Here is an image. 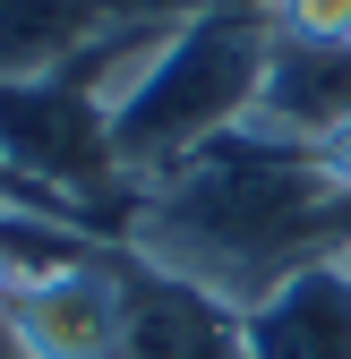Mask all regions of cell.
Returning a JSON list of instances; mask_svg holds the SVG:
<instances>
[{"label": "cell", "mask_w": 351, "mask_h": 359, "mask_svg": "<svg viewBox=\"0 0 351 359\" xmlns=\"http://www.w3.org/2000/svg\"><path fill=\"white\" fill-rule=\"evenodd\" d=\"M274 26H283V18H274ZM249 128L274 137V146H300V154L343 146V137H351V34H291V26H283Z\"/></svg>", "instance_id": "4"}, {"label": "cell", "mask_w": 351, "mask_h": 359, "mask_svg": "<svg viewBox=\"0 0 351 359\" xmlns=\"http://www.w3.org/2000/svg\"><path fill=\"white\" fill-rule=\"evenodd\" d=\"M0 359H26V351H18V334H9V325H0Z\"/></svg>", "instance_id": "8"}, {"label": "cell", "mask_w": 351, "mask_h": 359, "mask_svg": "<svg viewBox=\"0 0 351 359\" xmlns=\"http://www.w3.org/2000/svg\"><path fill=\"white\" fill-rule=\"evenodd\" d=\"M326 163H334V171L351 180V137H343V146H326Z\"/></svg>", "instance_id": "7"}, {"label": "cell", "mask_w": 351, "mask_h": 359, "mask_svg": "<svg viewBox=\"0 0 351 359\" xmlns=\"http://www.w3.org/2000/svg\"><path fill=\"white\" fill-rule=\"evenodd\" d=\"M274 9H232V18H197L180 34H163L146 69L120 86L112 103V146H120V171L138 180H163L180 171L189 154H206L214 137L249 128L257 111V86H266V60H274Z\"/></svg>", "instance_id": "2"}, {"label": "cell", "mask_w": 351, "mask_h": 359, "mask_svg": "<svg viewBox=\"0 0 351 359\" xmlns=\"http://www.w3.org/2000/svg\"><path fill=\"white\" fill-rule=\"evenodd\" d=\"M120 248L154 257L163 274H189L197 291H214L223 308L249 317L291 274L351 257V180L326 154L232 128L180 171L146 180Z\"/></svg>", "instance_id": "1"}, {"label": "cell", "mask_w": 351, "mask_h": 359, "mask_svg": "<svg viewBox=\"0 0 351 359\" xmlns=\"http://www.w3.org/2000/svg\"><path fill=\"white\" fill-rule=\"evenodd\" d=\"M0 299H9V274H0Z\"/></svg>", "instance_id": "9"}, {"label": "cell", "mask_w": 351, "mask_h": 359, "mask_svg": "<svg viewBox=\"0 0 351 359\" xmlns=\"http://www.w3.org/2000/svg\"><path fill=\"white\" fill-rule=\"evenodd\" d=\"M249 359H351V257L291 274L274 299H257L249 317Z\"/></svg>", "instance_id": "5"}, {"label": "cell", "mask_w": 351, "mask_h": 359, "mask_svg": "<svg viewBox=\"0 0 351 359\" xmlns=\"http://www.w3.org/2000/svg\"><path fill=\"white\" fill-rule=\"evenodd\" d=\"M232 9H274V0H103V34H171L197 18H232Z\"/></svg>", "instance_id": "6"}, {"label": "cell", "mask_w": 351, "mask_h": 359, "mask_svg": "<svg viewBox=\"0 0 351 359\" xmlns=\"http://www.w3.org/2000/svg\"><path fill=\"white\" fill-rule=\"evenodd\" d=\"M112 359H249L240 308L163 274L154 257L112 248Z\"/></svg>", "instance_id": "3"}]
</instances>
